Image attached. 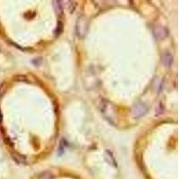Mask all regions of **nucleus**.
Instances as JSON below:
<instances>
[{"label": "nucleus", "mask_w": 179, "mask_h": 179, "mask_svg": "<svg viewBox=\"0 0 179 179\" xmlns=\"http://www.w3.org/2000/svg\"><path fill=\"white\" fill-rule=\"evenodd\" d=\"M63 32V23L62 21H58V23H57V27H56V30L55 32L56 35L58 36L59 34H61Z\"/></svg>", "instance_id": "7"}, {"label": "nucleus", "mask_w": 179, "mask_h": 179, "mask_svg": "<svg viewBox=\"0 0 179 179\" xmlns=\"http://www.w3.org/2000/svg\"><path fill=\"white\" fill-rule=\"evenodd\" d=\"M100 110H101L102 114L106 117V118L110 122V123H112L114 125L117 124L116 122H115V120L117 119V113L115 112L114 106L110 102L107 101V100H102Z\"/></svg>", "instance_id": "1"}, {"label": "nucleus", "mask_w": 179, "mask_h": 179, "mask_svg": "<svg viewBox=\"0 0 179 179\" xmlns=\"http://www.w3.org/2000/svg\"><path fill=\"white\" fill-rule=\"evenodd\" d=\"M161 62L163 64V66L169 67L172 64H173V56L169 52L164 53L161 56Z\"/></svg>", "instance_id": "5"}, {"label": "nucleus", "mask_w": 179, "mask_h": 179, "mask_svg": "<svg viewBox=\"0 0 179 179\" xmlns=\"http://www.w3.org/2000/svg\"><path fill=\"white\" fill-rule=\"evenodd\" d=\"M2 118H3V116H2V113H1V110H0V123H1V121H2Z\"/></svg>", "instance_id": "9"}, {"label": "nucleus", "mask_w": 179, "mask_h": 179, "mask_svg": "<svg viewBox=\"0 0 179 179\" xmlns=\"http://www.w3.org/2000/svg\"><path fill=\"white\" fill-rule=\"evenodd\" d=\"M53 177L52 174L49 173V172H44L40 176V179H51Z\"/></svg>", "instance_id": "8"}, {"label": "nucleus", "mask_w": 179, "mask_h": 179, "mask_svg": "<svg viewBox=\"0 0 179 179\" xmlns=\"http://www.w3.org/2000/svg\"><path fill=\"white\" fill-rule=\"evenodd\" d=\"M153 33L155 35V37L159 40H163L165 38L168 37V31L166 27L162 26H156L153 29Z\"/></svg>", "instance_id": "3"}, {"label": "nucleus", "mask_w": 179, "mask_h": 179, "mask_svg": "<svg viewBox=\"0 0 179 179\" xmlns=\"http://www.w3.org/2000/svg\"><path fill=\"white\" fill-rule=\"evenodd\" d=\"M88 31V21L83 15L80 16L76 23V32L80 38H84Z\"/></svg>", "instance_id": "2"}, {"label": "nucleus", "mask_w": 179, "mask_h": 179, "mask_svg": "<svg viewBox=\"0 0 179 179\" xmlns=\"http://www.w3.org/2000/svg\"><path fill=\"white\" fill-rule=\"evenodd\" d=\"M147 112V107L144 104H137L133 107V109L132 110L133 116L134 117H140L143 116Z\"/></svg>", "instance_id": "4"}, {"label": "nucleus", "mask_w": 179, "mask_h": 179, "mask_svg": "<svg viewBox=\"0 0 179 179\" xmlns=\"http://www.w3.org/2000/svg\"><path fill=\"white\" fill-rule=\"evenodd\" d=\"M54 9L57 15H61V14H63V7L61 5V2L60 1H54Z\"/></svg>", "instance_id": "6"}]
</instances>
